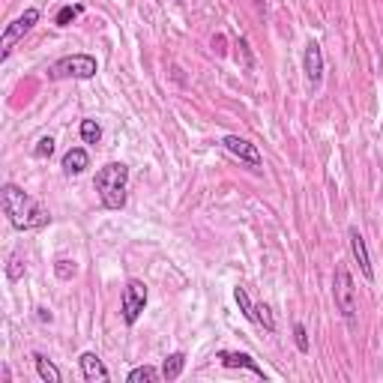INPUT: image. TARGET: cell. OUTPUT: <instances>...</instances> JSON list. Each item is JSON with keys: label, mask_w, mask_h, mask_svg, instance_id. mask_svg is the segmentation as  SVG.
Segmentation results:
<instances>
[{"label": "cell", "mask_w": 383, "mask_h": 383, "mask_svg": "<svg viewBox=\"0 0 383 383\" xmlns=\"http://www.w3.org/2000/svg\"><path fill=\"white\" fill-rule=\"evenodd\" d=\"M0 207H3L9 225H12L15 231H39V227L51 222L48 209L36 198L27 195L24 189H18L15 183H6L0 189Z\"/></svg>", "instance_id": "obj_1"}, {"label": "cell", "mask_w": 383, "mask_h": 383, "mask_svg": "<svg viewBox=\"0 0 383 383\" xmlns=\"http://www.w3.org/2000/svg\"><path fill=\"white\" fill-rule=\"evenodd\" d=\"M93 186L99 192V200L108 209H123L126 207V189H129V168L123 162H108L105 168L96 171Z\"/></svg>", "instance_id": "obj_2"}, {"label": "cell", "mask_w": 383, "mask_h": 383, "mask_svg": "<svg viewBox=\"0 0 383 383\" xmlns=\"http://www.w3.org/2000/svg\"><path fill=\"white\" fill-rule=\"evenodd\" d=\"M333 297H335V308L342 312L344 321H348L351 326H357V281H353L348 267H335Z\"/></svg>", "instance_id": "obj_3"}, {"label": "cell", "mask_w": 383, "mask_h": 383, "mask_svg": "<svg viewBox=\"0 0 383 383\" xmlns=\"http://www.w3.org/2000/svg\"><path fill=\"white\" fill-rule=\"evenodd\" d=\"M99 72V63L96 57H90V54H69V57H60L54 60L48 66V78L60 81V78H78V81H87L93 78Z\"/></svg>", "instance_id": "obj_4"}, {"label": "cell", "mask_w": 383, "mask_h": 383, "mask_svg": "<svg viewBox=\"0 0 383 383\" xmlns=\"http://www.w3.org/2000/svg\"><path fill=\"white\" fill-rule=\"evenodd\" d=\"M144 308H147V285H144L141 279H129V281H126V288H123V297H120L123 321L129 326H135Z\"/></svg>", "instance_id": "obj_5"}, {"label": "cell", "mask_w": 383, "mask_h": 383, "mask_svg": "<svg viewBox=\"0 0 383 383\" xmlns=\"http://www.w3.org/2000/svg\"><path fill=\"white\" fill-rule=\"evenodd\" d=\"M39 21V9L36 6H30V9H24V15H18L12 24L3 30V39H0V60H6L9 54H12V48H15V42L18 39H24L27 33L33 30V24Z\"/></svg>", "instance_id": "obj_6"}, {"label": "cell", "mask_w": 383, "mask_h": 383, "mask_svg": "<svg viewBox=\"0 0 383 383\" xmlns=\"http://www.w3.org/2000/svg\"><path fill=\"white\" fill-rule=\"evenodd\" d=\"M222 147L231 153V156H236L240 162H245V165H249L252 171H261V168H263V156H261L258 144L245 141V138H240V135H225V138H222Z\"/></svg>", "instance_id": "obj_7"}, {"label": "cell", "mask_w": 383, "mask_h": 383, "mask_svg": "<svg viewBox=\"0 0 383 383\" xmlns=\"http://www.w3.org/2000/svg\"><path fill=\"white\" fill-rule=\"evenodd\" d=\"M303 69H306V78H308V87L321 90V81H324V51L317 42H308L306 45V54H303Z\"/></svg>", "instance_id": "obj_8"}, {"label": "cell", "mask_w": 383, "mask_h": 383, "mask_svg": "<svg viewBox=\"0 0 383 383\" xmlns=\"http://www.w3.org/2000/svg\"><path fill=\"white\" fill-rule=\"evenodd\" d=\"M348 240H351L353 261L359 263V272H362V276H366V281H375V267H371V254H368L366 236L359 234V227H351V231H348Z\"/></svg>", "instance_id": "obj_9"}, {"label": "cell", "mask_w": 383, "mask_h": 383, "mask_svg": "<svg viewBox=\"0 0 383 383\" xmlns=\"http://www.w3.org/2000/svg\"><path fill=\"white\" fill-rule=\"evenodd\" d=\"M216 359L222 362L225 368H245V371H252L254 377H261V380H267V375H263V368L254 362L249 353H240V351H218L216 353Z\"/></svg>", "instance_id": "obj_10"}, {"label": "cell", "mask_w": 383, "mask_h": 383, "mask_svg": "<svg viewBox=\"0 0 383 383\" xmlns=\"http://www.w3.org/2000/svg\"><path fill=\"white\" fill-rule=\"evenodd\" d=\"M78 366H81V375H84L87 383H105L108 377V368H105V362L96 357L93 351H87V353H81L78 357Z\"/></svg>", "instance_id": "obj_11"}, {"label": "cell", "mask_w": 383, "mask_h": 383, "mask_svg": "<svg viewBox=\"0 0 383 383\" xmlns=\"http://www.w3.org/2000/svg\"><path fill=\"white\" fill-rule=\"evenodd\" d=\"M87 168H90V156H87L84 147H72V150H66V156H63V174L78 177V174H84Z\"/></svg>", "instance_id": "obj_12"}, {"label": "cell", "mask_w": 383, "mask_h": 383, "mask_svg": "<svg viewBox=\"0 0 383 383\" xmlns=\"http://www.w3.org/2000/svg\"><path fill=\"white\" fill-rule=\"evenodd\" d=\"M33 362H36V371H39V377H42L45 383H60V380H63L60 368L54 366V362L45 357V353H33Z\"/></svg>", "instance_id": "obj_13"}, {"label": "cell", "mask_w": 383, "mask_h": 383, "mask_svg": "<svg viewBox=\"0 0 383 383\" xmlns=\"http://www.w3.org/2000/svg\"><path fill=\"white\" fill-rule=\"evenodd\" d=\"M183 368H186L183 353H171V357L162 362V380H177L180 375H183Z\"/></svg>", "instance_id": "obj_14"}, {"label": "cell", "mask_w": 383, "mask_h": 383, "mask_svg": "<svg viewBox=\"0 0 383 383\" xmlns=\"http://www.w3.org/2000/svg\"><path fill=\"white\" fill-rule=\"evenodd\" d=\"M129 383H156L162 380V368H153V366H138L129 371V377H126Z\"/></svg>", "instance_id": "obj_15"}, {"label": "cell", "mask_w": 383, "mask_h": 383, "mask_svg": "<svg viewBox=\"0 0 383 383\" xmlns=\"http://www.w3.org/2000/svg\"><path fill=\"white\" fill-rule=\"evenodd\" d=\"M81 12H84V6H81V3H66V6L57 9V15H54V24H57V27H69Z\"/></svg>", "instance_id": "obj_16"}, {"label": "cell", "mask_w": 383, "mask_h": 383, "mask_svg": "<svg viewBox=\"0 0 383 383\" xmlns=\"http://www.w3.org/2000/svg\"><path fill=\"white\" fill-rule=\"evenodd\" d=\"M254 324L263 326L267 333H276V317H272V308H270L267 303L254 306Z\"/></svg>", "instance_id": "obj_17"}, {"label": "cell", "mask_w": 383, "mask_h": 383, "mask_svg": "<svg viewBox=\"0 0 383 383\" xmlns=\"http://www.w3.org/2000/svg\"><path fill=\"white\" fill-rule=\"evenodd\" d=\"M81 141L84 144H99L102 141V126L96 120H81Z\"/></svg>", "instance_id": "obj_18"}, {"label": "cell", "mask_w": 383, "mask_h": 383, "mask_svg": "<svg viewBox=\"0 0 383 383\" xmlns=\"http://www.w3.org/2000/svg\"><path fill=\"white\" fill-rule=\"evenodd\" d=\"M24 276V261H21V252H12L6 261V279L9 281H18Z\"/></svg>", "instance_id": "obj_19"}, {"label": "cell", "mask_w": 383, "mask_h": 383, "mask_svg": "<svg viewBox=\"0 0 383 383\" xmlns=\"http://www.w3.org/2000/svg\"><path fill=\"white\" fill-rule=\"evenodd\" d=\"M234 299H236V306H240V312L254 324V303L249 299V294H245V288H234Z\"/></svg>", "instance_id": "obj_20"}, {"label": "cell", "mask_w": 383, "mask_h": 383, "mask_svg": "<svg viewBox=\"0 0 383 383\" xmlns=\"http://www.w3.org/2000/svg\"><path fill=\"white\" fill-rule=\"evenodd\" d=\"M51 153H54V138H51V135H45V138L36 141V147H33L36 159H51Z\"/></svg>", "instance_id": "obj_21"}, {"label": "cell", "mask_w": 383, "mask_h": 383, "mask_svg": "<svg viewBox=\"0 0 383 383\" xmlns=\"http://www.w3.org/2000/svg\"><path fill=\"white\" fill-rule=\"evenodd\" d=\"M294 339H297L299 353H308V351H312V344H308V333H306L303 324H294Z\"/></svg>", "instance_id": "obj_22"}, {"label": "cell", "mask_w": 383, "mask_h": 383, "mask_svg": "<svg viewBox=\"0 0 383 383\" xmlns=\"http://www.w3.org/2000/svg\"><path fill=\"white\" fill-rule=\"evenodd\" d=\"M75 261H57L54 263V272H57V279H72L75 276Z\"/></svg>", "instance_id": "obj_23"}, {"label": "cell", "mask_w": 383, "mask_h": 383, "mask_svg": "<svg viewBox=\"0 0 383 383\" xmlns=\"http://www.w3.org/2000/svg\"><path fill=\"white\" fill-rule=\"evenodd\" d=\"M36 312H39V321H48L51 324V312H48V308H36Z\"/></svg>", "instance_id": "obj_24"}]
</instances>
